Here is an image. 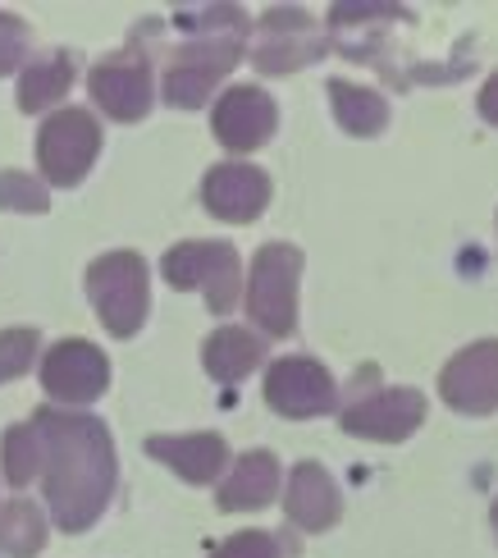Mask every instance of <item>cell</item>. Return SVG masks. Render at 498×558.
<instances>
[{
  "label": "cell",
  "instance_id": "obj_1",
  "mask_svg": "<svg viewBox=\"0 0 498 558\" xmlns=\"http://www.w3.org/2000/svg\"><path fill=\"white\" fill-rule=\"evenodd\" d=\"M41 435V490L60 531H87L114 495V445L97 416L41 408L33 416Z\"/></svg>",
  "mask_w": 498,
  "mask_h": 558
},
{
  "label": "cell",
  "instance_id": "obj_2",
  "mask_svg": "<svg viewBox=\"0 0 498 558\" xmlns=\"http://www.w3.org/2000/svg\"><path fill=\"white\" fill-rule=\"evenodd\" d=\"M87 293L97 302L101 325L114 339L137 335L142 320H147V302H151L147 262L137 252H106L101 262L87 266Z\"/></svg>",
  "mask_w": 498,
  "mask_h": 558
},
{
  "label": "cell",
  "instance_id": "obj_3",
  "mask_svg": "<svg viewBox=\"0 0 498 558\" xmlns=\"http://www.w3.org/2000/svg\"><path fill=\"white\" fill-rule=\"evenodd\" d=\"M297 279H302V252L289 243H266L252 262L247 279V312L270 339L297 330Z\"/></svg>",
  "mask_w": 498,
  "mask_h": 558
},
{
  "label": "cell",
  "instance_id": "obj_4",
  "mask_svg": "<svg viewBox=\"0 0 498 558\" xmlns=\"http://www.w3.org/2000/svg\"><path fill=\"white\" fill-rule=\"evenodd\" d=\"M97 151H101V129L87 110H56L37 133V166L56 189L83 183Z\"/></svg>",
  "mask_w": 498,
  "mask_h": 558
},
{
  "label": "cell",
  "instance_id": "obj_5",
  "mask_svg": "<svg viewBox=\"0 0 498 558\" xmlns=\"http://www.w3.org/2000/svg\"><path fill=\"white\" fill-rule=\"evenodd\" d=\"M160 270L174 289H202L210 298V312H233L243 270H239V252L229 243H179Z\"/></svg>",
  "mask_w": 498,
  "mask_h": 558
},
{
  "label": "cell",
  "instance_id": "obj_6",
  "mask_svg": "<svg viewBox=\"0 0 498 558\" xmlns=\"http://www.w3.org/2000/svg\"><path fill=\"white\" fill-rule=\"evenodd\" d=\"M41 385L60 403H97L110 385V362L101 348H92L87 339H64L56 348H46Z\"/></svg>",
  "mask_w": 498,
  "mask_h": 558
},
{
  "label": "cell",
  "instance_id": "obj_7",
  "mask_svg": "<svg viewBox=\"0 0 498 558\" xmlns=\"http://www.w3.org/2000/svg\"><path fill=\"white\" fill-rule=\"evenodd\" d=\"M239 56H243L239 33H229L220 41L187 46V51H174V64H170V74H165V101L183 106V110L202 106L210 97V87L239 64Z\"/></svg>",
  "mask_w": 498,
  "mask_h": 558
},
{
  "label": "cell",
  "instance_id": "obj_8",
  "mask_svg": "<svg viewBox=\"0 0 498 558\" xmlns=\"http://www.w3.org/2000/svg\"><path fill=\"white\" fill-rule=\"evenodd\" d=\"M339 399V385L335 376L312 362V357H283L266 371V403L279 412V416H320L329 412Z\"/></svg>",
  "mask_w": 498,
  "mask_h": 558
},
{
  "label": "cell",
  "instance_id": "obj_9",
  "mask_svg": "<svg viewBox=\"0 0 498 558\" xmlns=\"http://www.w3.org/2000/svg\"><path fill=\"white\" fill-rule=\"evenodd\" d=\"M439 393L448 408H458L466 416L498 412V339L471 343L444 366Z\"/></svg>",
  "mask_w": 498,
  "mask_h": 558
},
{
  "label": "cell",
  "instance_id": "obj_10",
  "mask_svg": "<svg viewBox=\"0 0 498 558\" xmlns=\"http://www.w3.org/2000/svg\"><path fill=\"white\" fill-rule=\"evenodd\" d=\"M87 87H92V97H97V106L120 124L142 120V114L151 110V101H156L151 64L142 56H120V60L97 64L92 69V78H87Z\"/></svg>",
  "mask_w": 498,
  "mask_h": 558
},
{
  "label": "cell",
  "instance_id": "obj_11",
  "mask_svg": "<svg viewBox=\"0 0 498 558\" xmlns=\"http://www.w3.org/2000/svg\"><path fill=\"white\" fill-rule=\"evenodd\" d=\"M425 422V399L416 389H379L371 399L343 408V430L379 439V445H398Z\"/></svg>",
  "mask_w": 498,
  "mask_h": 558
},
{
  "label": "cell",
  "instance_id": "obj_12",
  "mask_svg": "<svg viewBox=\"0 0 498 558\" xmlns=\"http://www.w3.org/2000/svg\"><path fill=\"white\" fill-rule=\"evenodd\" d=\"M279 124V110L270 101V92L260 87H229L220 106H216V120H210V129H216V137L229 147V151H256L270 143V133Z\"/></svg>",
  "mask_w": 498,
  "mask_h": 558
},
{
  "label": "cell",
  "instance_id": "obj_13",
  "mask_svg": "<svg viewBox=\"0 0 498 558\" xmlns=\"http://www.w3.org/2000/svg\"><path fill=\"white\" fill-rule=\"evenodd\" d=\"M202 202H206V211L216 220L252 225L270 202V179H266V170L243 166V160H233V166H216L202 183Z\"/></svg>",
  "mask_w": 498,
  "mask_h": 558
},
{
  "label": "cell",
  "instance_id": "obj_14",
  "mask_svg": "<svg viewBox=\"0 0 498 558\" xmlns=\"http://www.w3.org/2000/svg\"><path fill=\"white\" fill-rule=\"evenodd\" d=\"M283 508L302 531H329L339 522L343 504H339V485L329 481V472L320 462H297L289 476V490H283Z\"/></svg>",
  "mask_w": 498,
  "mask_h": 558
},
{
  "label": "cell",
  "instance_id": "obj_15",
  "mask_svg": "<svg viewBox=\"0 0 498 558\" xmlns=\"http://www.w3.org/2000/svg\"><path fill=\"white\" fill-rule=\"evenodd\" d=\"M147 453L160 458L165 468H174L183 481L206 485L224 472L229 449L220 435H151L147 439Z\"/></svg>",
  "mask_w": 498,
  "mask_h": 558
},
{
  "label": "cell",
  "instance_id": "obj_16",
  "mask_svg": "<svg viewBox=\"0 0 498 558\" xmlns=\"http://www.w3.org/2000/svg\"><path fill=\"white\" fill-rule=\"evenodd\" d=\"M279 490V462L266 449H252L233 462V472L220 485V508L224 513H252V508H266L270 495Z\"/></svg>",
  "mask_w": 498,
  "mask_h": 558
},
{
  "label": "cell",
  "instance_id": "obj_17",
  "mask_svg": "<svg viewBox=\"0 0 498 558\" xmlns=\"http://www.w3.org/2000/svg\"><path fill=\"white\" fill-rule=\"evenodd\" d=\"M202 362H206V371H210L216 380L239 385L247 371L260 366V343H256L247 330H239V325H224V330H216V335L206 339Z\"/></svg>",
  "mask_w": 498,
  "mask_h": 558
},
{
  "label": "cell",
  "instance_id": "obj_18",
  "mask_svg": "<svg viewBox=\"0 0 498 558\" xmlns=\"http://www.w3.org/2000/svg\"><path fill=\"white\" fill-rule=\"evenodd\" d=\"M329 106H335L339 124H343L348 133H357V137L379 133V129H385V120H389V106H385V97H379V92L352 87V83H343V78L329 83Z\"/></svg>",
  "mask_w": 498,
  "mask_h": 558
},
{
  "label": "cell",
  "instance_id": "obj_19",
  "mask_svg": "<svg viewBox=\"0 0 498 558\" xmlns=\"http://www.w3.org/2000/svg\"><path fill=\"white\" fill-rule=\"evenodd\" d=\"M41 545H46V518L28 499H10L0 508V554L33 558Z\"/></svg>",
  "mask_w": 498,
  "mask_h": 558
},
{
  "label": "cell",
  "instance_id": "obj_20",
  "mask_svg": "<svg viewBox=\"0 0 498 558\" xmlns=\"http://www.w3.org/2000/svg\"><path fill=\"white\" fill-rule=\"evenodd\" d=\"M69 83H74V64H69L64 56L41 60V64H33L28 74L19 78V106L28 110V114L51 110L64 97V92H69Z\"/></svg>",
  "mask_w": 498,
  "mask_h": 558
},
{
  "label": "cell",
  "instance_id": "obj_21",
  "mask_svg": "<svg viewBox=\"0 0 498 558\" xmlns=\"http://www.w3.org/2000/svg\"><path fill=\"white\" fill-rule=\"evenodd\" d=\"M41 472V435L37 426H14L5 430V481L14 485V490H23L28 481H37Z\"/></svg>",
  "mask_w": 498,
  "mask_h": 558
},
{
  "label": "cell",
  "instance_id": "obj_22",
  "mask_svg": "<svg viewBox=\"0 0 498 558\" xmlns=\"http://www.w3.org/2000/svg\"><path fill=\"white\" fill-rule=\"evenodd\" d=\"M266 33H270L266 46L256 51V69H266V74H289V69L316 60V51H320V41H312L306 33L302 37H283L275 28H266Z\"/></svg>",
  "mask_w": 498,
  "mask_h": 558
},
{
  "label": "cell",
  "instance_id": "obj_23",
  "mask_svg": "<svg viewBox=\"0 0 498 558\" xmlns=\"http://www.w3.org/2000/svg\"><path fill=\"white\" fill-rule=\"evenodd\" d=\"M46 206H51V197H46L37 179L19 174V170L0 174V211H46Z\"/></svg>",
  "mask_w": 498,
  "mask_h": 558
},
{
  "label": "cell",
  "instance_id": "obj_24",
  "mask_svg": "<svg viewBox=\"0 0 498 558\" xmlns=\"http://www.w3.org/2000/svg\"><path fill=\"white\" fill-rule=\"evenodd\" d=\"M37 343H41L37 330H5V335H0V385L23 376V371L33 366Z\"/></svg>",
  "mask_w": 498,
  "mask_h": 558
},
{
  "label": "cell",
  "instance_id": "obj_25",
  "mask_svg": "<svg viewBox=\"0 0 498 558\" xmlns=\"http://www.w3.org/2000/svg\"><path fill=\"white\" fill-rule=\"evenodd\" d=\"M216 558H279V541L270 531H239L216 549Z\"/></svg>",
  "mask_w": 498,
  "mask_h": 558
},
{
  "label": "cell",
  "instance_id": "obj_26",
  "mask_svg": "<svg viewBox=\"0 0 498 558\" xmlns=\"http://www.w3.org/2000/svg\"><path fill=\"white\" fill-rule=\"evenodd\" d=\"M23 46H28V28L14 14H0V78L14 74V64L23 60Z\"/></svg>",
  "mask_w": 498,
  "mask_h": 558
},
{
  "label": "cell",
  "instance_id": "obj_27",
  "mask_svg": "<svg viewBox=\"0 0 498 558\" xmlns=\"http://www.w3.org/2000/svg\"><path fill=\"white\" fill-rule=\"evenodd\" d=\"M481 114L489 124H498V74L485 83V92H481Z\"/></svg>",
  "mask_w": 498,
  "mask_h": 558
},
{
  "label": "cell",
  "instance_id": "obj_28",
  "mask_svg": "<svg viewBox=\"0 0 498 558\" xmlns=\"http://www.w3.org/2000/svg\"><path fill=\"white\" fill-rule=\"evenodd\" d=\"M494 526H498V504H494Z\"/></svg>",
  "mask_w": 498,
  "mask_h": 558
}]
</instances>
